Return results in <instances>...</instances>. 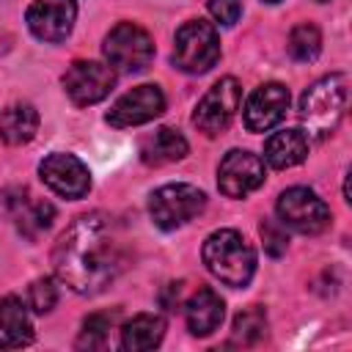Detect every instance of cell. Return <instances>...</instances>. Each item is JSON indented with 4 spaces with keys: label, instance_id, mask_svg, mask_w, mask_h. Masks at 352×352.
Returning a JSON list of instances; mask_svg holds the SVG:
<instances>
[{
    "label": "cell",
    "instance_id": "cell-18",
    "mask_svg": "<svg viewBox=\"0 0 352 352\" xmlns=\"http://www.w3.org/2000/svg\"><path fill=\"white\" fill-rule=\"evenodd\" d=\"M311 140L302 129H280L264 140V162L275 170H286L300 165L308 157Z\"/></svg>",
    "mask_w": 352,
    "mask_h": 352
},
{
    "label": "cell",
    "instance_id": "cell-7",
    "mask_svg": "<svg viewBox=\"0 0 352 352\" xmlns=\"http://www.w3.org/2000/svg\"><path fill=\"white\" fill-rule=\"evenodd\" d=\"M102 52H104V58L113 69L140 72L154 58V38L148 36V30H143L135 22H118L104 36Z\"/></svg>",
    "mask_w": 352,
    "mask_h": 352
},
{
    "label": "cell",
    "instance_id": "cell-22",
    "mask_svg": "<svg viewBox=\"0 0 352 352\" xmlns=\"http://www.w3.org/2000/svg\"><path fill=\"white\" fill-rule=\"evenodd\" d=\"M264 336H267V314H264L261 305H250L248 311H242V314L234 319L231 344L253 346V344H258Z\"/></svg>",
    "mask_w": 352,
    "mask_h": 352
},
{
    "label": "cell",
    "instance_id": "cell-5",
    "mask_svg": "<svg viewBox=\"0 0 352 352\" xmlns=\"http://www.w3.org/2000/svg\"><path fill=\"white\" fill-rule=\"evenodd\" d=\"M220 60V36L212 22L190 19L176 30L173 63L187 74H204Z\"/></svg>",
    "mask_w": 352,
    "mask_h": 352
},
{
    "label": "cell",
    "instance_id": "cell-6",
    "mask_svg": "<svg viewBox=\"0 0 352 352\" xmlns=\"http://www.w3.org/2000/svg\"><path fill=\"white\" fill-rule=\"evenodd\" d=\"M0 214L25 236L38 239L55 220V206L28 187H8L0 192Z\"/></svg>",
    "mask_w": 352,
    "mask_h": 352
},
{
    "label": "cell",
    "instance_id": "cell-4",
    "mask_svg": "<svg viewBox=\"0 0 352 352\" xmlns=\"http://www.w3.org/2000/svg\"><path fill=\"white\" fill-rule=\"evenodd\" d=\"M206 206V192L187 182H170L151 192L148 198V217L157 228L173 231L198 217Z\"/></svg>",
    "mask_w": 352,
    "mask_h": 352
},
{
    "label": "cell",
    "instance_id": "cell-15",
    "mask_svg": "<svg viewBox=\"0 0 352 352\" xmlns=\"http://www.w3.org/2000/svg\"><path fill=\"white\" fill-rule=\"evenodd\" d=\"M286 110H289V88L280 82H264L248 96L242 121L250 132H267L275 124H280Z\"/></svg>",
    "mask_w": 352,
    "mask_h": 352
},
{
    "label": "cell",
    "instance_id": "cell-20",
    "mask_svg": "<svg viewBox=\"0 0 352 352\" xmlns=\"http://www.w3.org/2000/svg\"><path fill=\"white\" fill-rule=\"evenodd\" d=\"M38 132V113L28 102H14L0 113V140L8 146H25Z\"/></svg>",
    "mask_w": 352,
    "mask_h": 352
},
{
    "label": "cell",
    "instance_id": "cell-23",
    "mask_svg": "<svg viewBox=\"0 0 352 352\" xmlns=\"http://www.w3.org/2000/svg\"><path fill=\"white\" fill-rule=\"evenodd\" d=\"M289 55L300 63H311L316 60V55L322 52V33L314 22H300L292 28L289 33Z\"/></svg>",
    "mask_w": 352,
    "mask_h": 352
},
{
    "label": "cell",
    "instance_id": "cell-2",
    "mask_svg": "<svg viewBox=\"0 0 352 352\" xmlns=\"http://www.w3.org/2000/svg\"><path fill=\"white\" fill-rule=\"evenodd\" d=\"M346 99H349V77L344 72H333V74L319 77L300 96L297 113L302 121V132L314 140L330 138L344 118Z\"/></svg>",
    "mask_w": 352,
    "mask_h": 352
},
{
    "label": "cell",
    "instance_id": "cell-24",
    "mask_svg": "<svg viewBox=\"0 0 352 352\" xmlns=\"http://www.w3.org/2000/svg\"><path fill=\"white\" fill-rule=\"evenodd\" d=\"M116 319H118V311H104V314L85 316L80 338H77V346L80 349H102L107 344V338H110V330L116 327Z\"/></svg>",
    "mask_w": 352,
    "mask_h": 352
},
{
    "label": "cell",
    "instance_id": "cell-10",
    "mask_svg": "<svg viewBox=\"0 0 352 352\" xmlns=\"http://www.w3.org/2000/svg\"><path fill=\"white\" fill-rule=\"evenodd\" d=\"M63 91L66 96L80 104V107H88V104H96L102 102L113 85H116V69L110 63H102V60H74L66 74H63Z\"/></svg>",
    "mask_w": 352,
    "mask_h": 352
},
{
    "label": "cell",
    "instance_id": "cell-9",
    "mask_svg": "<svg viewBox=\"0 0 352 352\" xmlns=\"http://www.w3.org/2000/svg\"><path fill=\"white\" fill-rule=\"evenodd\" d=\"M239 102H242V85L236 82V77H220L204 96L201 102L195 104V113H192V124L214 138L220 135L223 129H228V124L234 121L236 110H239Z\"/></svg>",
    "mask_w": 352,
    "mask_h": 352
},
{
    "label": "cell",
    "instance_id": "cell-27",
    "mask_svg": "<svg viewBox=\"0 0 352 352\" xmlns=\"http://www.w3.org/2000/svg\"><path fill=\"white\" fill-rule=\"evenodd\" d=\"M209 14L223 28H231L239 19V14H242V3L239 0H209Z\"/></svg>",
    "mask_w": 352,
    "mask_h": 352
},
{
    "label": "cell",
    "instance_id": "cell-26",
    "mask_svg": "<svg viewBox=\"0 0 352 352\" xmlns=\"http://www.w3.org/2000/svg\"><path fill=\"white\" fill-rule=\"evenodd\" d=\"M258 231H261V239H264V250H267L270 256L286 253L289 239H286V231H283V226H280L278 220H264V223L258 226Z\"/></svg>",
    "mask_w": 352,
    "mask_h": 352
},
{
    "label": "cell",
    "instance_id": "cell-14",
    "mask_svg": "<svg viewBox=\"0 0 352 352\" xmlns=\"http://www.w3.org/2000/svg\"><path fill=\"white\" fill-rule=\"evenodd\" d=\"M74 19H77V3L74 0H33L28 14H25L28 30L44 44L63 41L72 33Z\"/></svg>",
    "mask_w": 352,
    "mask_h": 352
},
{
    "label": "cell",
    "instance_id": "cell-17",
    "mask_svg": "<svg viewBox=\"0 0 352 352\" xmlns=\"http://www.w3.org/2000/svg\"><path fill=\"white\" fill-rule=\"evenodd\" d=\"M33 341V322L28 305L8 294L0 297V349H19Z\"/></svg>",
    "mask_w": 352,
    "mask_h": 352
},
{
    "label": "cell",
    "instance_id": "cell-21",
    "mask_svg": "<svg viewBox=\"0 0 352 352\" xmlns=\"http://www.w3.org/2000/svg\"><path fill=\"white\" fill-rule=\"evenodd\" d=\"M165 322L157 314H138L121 327V346L126 352H146L162 344Z\"/></svg>",
    "mask_w": 352,
    "mask_h": 352
},
{
    "label": "cell",
    "instance_id": "cell-3",
    "mask_svg": "<svg viewBox=\"0 0 352 352\" xmlns=\"http://www.w3.org/2000/svg\"><path fill=\"white\" fill-rule=\"evenodd\" d=\"M206 270L226 286L242 289L256 272V253L248 239L234 228H217L204 239L201 248Z\"/></svg>",
    "mask_w": 352,
    "mask_h": 352
},
{
    "label": "cell",
    "instance_id": "cell-1",
    "mask_svg": "<svg viewBox=\"0 0 352 352\" xmlns=\"http://www.w3.org/2000/svg\"><path fill=\"white\" fill-rule=\"evenodd\" d=\"M129 248L121 223L104 212L72 220L52 248V270L77 294L104 292L126 267Z\"/></svg>",
    "mask_w": 352,
    "mask_h": 352
},
{
    "label": "cell",
    "instance_id": "cell-28",
    "mask_svg": "<svg viewBox=\"0 0 352 352\" xmlns=\"http://www.w3.org/2000/svg\"><path fill=\"white\" fill-rule=\"evenodd\" d=\"M264 3H280V0H264Z\"/></svg>",
    "mask_w": 352,
    "mask_h": 352
},
{
    "label": "cell",
    "instance_id": "cell-16",
    "mask_svg": "<svg viewBox=\"0 0 352 352\" xmlns=\"http://www.w3.org/2000/svg\"><path fill=\"white\" fill-rule=\"evenodd\" d=\"M226 314V302L220 300V294L209 286H201L187 302H184V319H187V330L195 338H206L212 336Z\"/></svg>",
    "mask_w": 352,
    "mask_h": 352
},
{
    "label": "cell",
    "instance_id": "cell-12",
    "mask_svg": "<svg viewBox=\"0 0 352 352\" xmlns=\"http://www.w3.org/2000/svg\"><path fill=\"white\" fill-rule=\"evenodd\" d=\"M264 184V160L245 148H231L217 165V187L226 198H245Z\"/></svg>",
    "mask_w": 352,
    "mask_h": 352
},
{
    "label": "cell",
    "instance_id": "cell-11",
    "mask_svg": "<svg viewBox=\"0 0 352 352\" xmlns=\"http://www.w3.org/2000/svg\"><path fill=\"white\" fill-rule=\"evenodd\" d=\"M38 176L60 198L77 201V198L88 195V190H91V170H88V165L80 157L69 154V151L47 154L38 162Z\"/></svg>",
    "mask_w": 352,
    "mask_h": 352
},
{
    "label": "cell",
    "instance_id": "cell-13",
    "mask_svg": "<svg viewBox=\"0 0 352 352\" xmlns=\"http://www.w3.org/2000/svg\"><path fill=\"white\" fill-rule=\"evenodd\" d=\"M162 110H165V94H162V88L154 85V82H143V85H135L132 91H126L107 110L104 118H107L110 126L126 129V126H140V124L154 121Z\"/></svg>",
    "mask_w": 352,
    "mask_h": 352
},
{
    "label": "cell",
    "instance_id": "cell-25",
    "mask_svg": "<svg viewBox=\"0 0 352 352\" xmlns=\"http://www.w3.org/2000/svg\"><path fill=\"white\" fill-rule=\"evenodd\" d=\"M58 302V286L52 278H36L28 289V308L36 314H50Z\"/></svg>",
    "mask_w": 352,
    "mask_h": 352
},
{
    "label": "cell",
    "instance_id": "cell-8",
    "mask_svg": "<svg viewBox=\"0 0 352 352\" xmlns=\"http://www.w3.org/2000/svg\"><path fill=\"white\" fill-rule=\"evenodd\" d=\"M278 223L283 228H292L297 234H319L330 223L327 204L308 187H289L278 195L275 204Z\"/></svg>",
    "mask_w": 352,
    "mask_h": 352
},
{
    "label": "cell",
    "instance_id": "cell-19",
    "mask_svg": "<svg viewBox=\"0 0 352 352\" xmlns=\"http://www.w3.org/2000/svg\"><path fill=\"white\" fill-rule=\"evenodd\" d=\"M190 151L187 138L173 126H160L140 143V160L146 165H170L184 160Z\"/></svg>",
    "mask_w": 352,
    "mask_h": 352
}]
</instances>
